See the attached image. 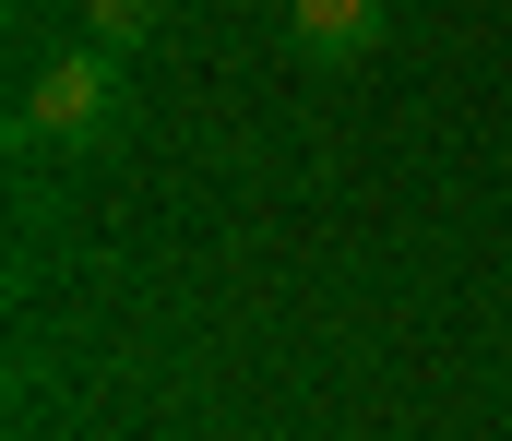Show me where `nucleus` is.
Instances as JSON below:
<instances>
[{"instance_id":"obj_2","label":"nucleus","mask_w":512,"mask_h":441,"mask_svg":"<svg viewBox=\"0 0 512 441\" xmlns=\"http://www.w3.org/2000/svg\"><path fill=\"white\" fill-rule=\"evenodd\" d=\"M286 48L310 72H358L382 48V0H286Z\"/></svg>"},{"instance_id":"obj_1","label":"nucleus","mask_w":512,"mask_h":441,"mask_svg":"<svg viewBox=\"0 0 512 441\" xmlns=\"http://www.w3.org/2000/svg\"><path fill=\"white\" fill-rule=\"evenodd\" d=\"M120 48H60L36 84H24V144H60V155H96L120 144Z\"/></svg>"},{"instance_id":"obj_3","label":"nucleus","mask_w":512,"mask_h":441,"mask_svg":"<svg viewBox=\"0 0 512 441\" xmlns=\"http://www.w3.org/2000/svg\"><path fill=\"white\" fill-rule=\"evenodd\" d=\"M72 12H84V48H143L167 24V0H72Z\"/></svg>"}]
</instances>
